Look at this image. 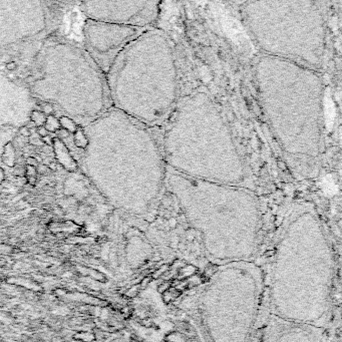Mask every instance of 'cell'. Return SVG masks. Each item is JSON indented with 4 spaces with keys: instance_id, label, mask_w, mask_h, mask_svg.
I'll list each match as a JSON object with an SVG mask.
<instances>
[{
    "instance_id": "cell-1",
    "label": "cell",
    "mask_w": 342,
    "mask_h": 342,
    "mask_svg": "<svg viewBox=\"0 0 342 342\" xmlns=\"http://www.w3.org/2000/svg\"><path fill=\"white\" fill-rule=\"evenodd\" d=\"M164 130L167 168L188 178L247 187V167L211 97L197 91L179 98Z\"/></svg>"
},
{
    "instance_id": "cell-2",
    "label": "cell",
    "mask_w": 342,
    "mask_h": 342,
    "mask_svg": "<svg viewBox=\"0 0 342 342\" xmlns=\"http://www.w3.org/2000/svg\"><path fill=\"white\" fill-rule=\"evenodd\" d=\"M317 70L263 55L256 82L263 108L280 146L300 160L317 159L322 125V82Z\"/></svg>"
},
{
    "instance_id": "cell-3",
    "label": "cell",
    "mask_w": 342,
    "mask_h": 342,
    "mask_svg": "<svg viewBox=\"0 0 342 342\" xmlns=\"http://www.w3.org/2000/svg\"><path fill=\"white\" fill-rule=\"evenodd\" d=\"M114 93L119 112L147 127L166 119L179 100L176 59L168 37L146 29L117 55Z\"/></svg>"
},
{
    "instance_id": "cell-4",
    "label": "cell",
    "mask_w": 342,
    "mask_h": 342,
    "mask_svg": "<svg viewBox=\"0 0 342 342\" xmlns=\"http://www.w3.org/2000/svg\"><path fill=\"white\" fill-rule=\"evenodd\" d=\"M317 2H246L245 22L266 55L318 69L325 45V19Z\"/></svg>"
},
{
    "instance_id": "cell-5",
    "label": "cell",
    "mask_w": 342,
    "mask_h": 342,
    "mask_svg": "<svg viewBox=\"0 0 342 342\" xmlns=\"http://www.w3.org/2000/svg\"><path fill=\"white\" fill-rule=\"evenodd\" d=\"M2 162L8 167H13L15 164V154H14V147L11 143H8L4 147V151L2 154Z\"/></svg>"
},
{
    "instance_id": "cell-6",
    "label": "cell",
    "mask_w": 342,
    "mask_h": 342,
    "mask_svg": "<svg viewBox=\"0 0 342 342\" xmlns=\"http://www.w3.org/2000/svg\"><path fill=\"white\" fill-rule=\"evenodd\" d=\"M44 127L47 130L48 132H57L61 129L60 125H59V121L54 115H48V117H46Z\"/></svg>"
},
{
    "instance_id": "cell-7",
    "label": "cell",
    "mask_w": 342,
    "mask_h": 342,
    "mask_svg": "<svg viewBox=\"0 0 342 342\" xmlns=\"http://www.w3.org/2000/svg\"><path fill=\"white\" fill-rule=\"evenodd\" d=\"M58 121H59L60 127H62V129L64 130H66L67 132H72V134H74V132L77 130L76 123H74V121H72L71 119H69V117H61L60 119H58Z\"/></svg>"
},
{
    "instance_id": "cell-8",
    "label": "cell",
    "mask_w": 342,
    "mask_h": 342,
    "mask_svg": "<svg viewBox=\"0 0 342 342\" xmlns=\"http://www.w3.org/2000/svg\"><path fill=\"white\" fill-rule=\"evenodd\" d=\"M73 143L80 149H86L87 146H88V140H87L86 136L83 134L82 130H77L74 132Z\"/></svg>"
},
{
    "instance_id": "cell-9",
    "label": "cell",
    "mask_w": 342,
    "mask_h": 342,
    "mask_svg": "<svg viewBox=\"0 0 342 342\" xmlns=\"http://www.w3.org/2000/svg\"><path fill=\"white\" fill-rule=\"evenodd\" d=\"M31 121H33V123L36 127H43V125L45 123L46 121V115L43 114L42 112L39 110H34L31 114Z\"/></svg>"
},
{
    "instance_id": "cell-10",
    "label": "cell",
    "mask_w": 342,
    "mask_h": 342,
    "mask_svg": "<svg viewBox=\"0 0 342 342\" xmlns=\"http://www.w3.org/2000/svg\"><path fill=\"white\" fill-rule=\"evenodd\" d=\"M73 338L82 342H93L95 340V334L90 332H77L73 335Z\"/></svg>"
},
{
    "instance_id": "cell-11",
    "label": "cell",
    "mask_w": 342,
    "mask_h": 342,
    "mask_svg": "<svg viewBox=\"0 0 342 342\" xmlns=\"http://www.w3.org/2000/svg\"><path fill=\"white\" fill-rule=\"evenodd\" d=\"M41 110H42V112H43L44 114L52 115L53 112H54V108H53L52 104L48 103V102H45V103L41 104Z\"/></svg>"
},
{
    "instance_id": "cell-12",
    "label": "cell",
    "mask_w": 342,
    "mask_h": 342,
    "mask_svg": "<svg viewBox=\"0 0 342 342\" xmlns=\"http://www.w3.org/2000/svg\"><path fill=\"white\" fill-rule=\"evenodd\" d=\"M19 134H20L22 136H25V138H28V136H31L30 130H29L27 127H25V125H23V127H21L20 129H19Z\"/></svg>"
},
{
    "instance_id": "cell-13",
    "label": "cell",
    "mask_w": 342,
    "mask_h": 342,
    "mask_svg": "<svg viewBox=\"0 0 342 342\" xmlns=\"http://www.w3.org/2000/svg\"><path fill=\"white\" fill-rule=\"evenodd\" d=\"M25 174H26L27 177H36L37 171H36V169L33 168V167L27 166V169L25 170Z\"/></svg>"
},
{
    "instance_id": "cell-14",
    "label": "cell",
    "mask_w": 342,
    "mask_h": 342,
    "mask_svg": "<svg viewBox=\"0 0 342 342\" xmlns=\"http://www.w3.org/2000/svg\"><path fill=\"white\" fill-rule=\"evenodd\" d=\"M37 134H38V136H40V138H45V136H49V132H47V130H46L44 127H38V129H37Z\"/></svg>"
},
{
    "instance_id": "cell-15",
    "label": "cell",
    "mask_w": 342,
    "mask_h": 342,
    "mask_svg": "<svg viewBox=\"0 0 342 342\" xmlns=\"http://www.w3.org/2000/svg\"><path fill=\"white\" fill-rule=\"evenodd\" d=\"M26 164L27 166H30V167H33V168H36V167H38V161H36L35 158H28L26 161Z\"/></svg>"
},
{
    "instance_id": "cell-16",
    "label": "cell",
    "mask_w": 342,
    "mask_h": 342,
    "mask_svg": "<svg viewBox=\"0 0 342 342\" xmlns=\"http://www.w3.org/2000/svg\"><path fill=\"white\" fill-rule=\"evenodd\" d=\"M6 68L9 71H14V70L17 69V63L15 61H9V62L6 63Z\"/></svg>"
},
{
    "instance_id": "cell-17",
    "label": "cell",
    "mask_w": 342,
    "mask_h": 342,
    "mask_svg": "<svg viewBox=\"0 0 342 342\" xmlns=\"http://www.w3.org/2000/svg\"><path fill=\"white\" fill-rule=\"evenodd\" d=\"M37 168L38 169H36V171L38 173H40V174H44L45 172H47V167L45 166H38Z\"/></svg>"
},
{
    "instance_id": "cell-18",
    "label": "cell",
    "mask_w": 342,
    "mask_h": 342,
    "mask_svg": "<svg viewBox=\"0 0 342 342\" xmlns=\"http://www.w3.org/2000/svg\"><path fill=\"white\" fill-rule=\"evenodd\" d=\"M27 183L31 186H34L36 183V177H27Z\"/></svg>"
},
{
    "instance_id": "cell-19",
    "label": "cell",
    "mask_w": 342,
    "mask_h": 342,
    "mask_svg": "<svg viewBox=\"0 0 342 342\" xmlns=\"http://www.w3.org/2000/svg\"><path fill=\"white\" fill-rule=\"evenodd\" d=\"M4 179V172L2 169H0V184L2 183V181H3Z\"/></svg>"
}]
</instances>
